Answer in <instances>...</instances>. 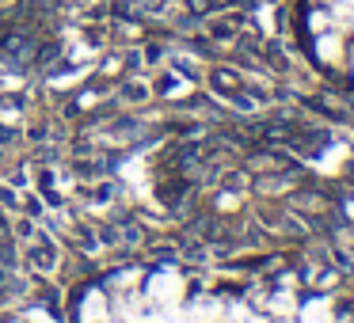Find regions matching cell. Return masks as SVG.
<instances>
[{
    "label": "cell",
    "instance_id": "6da1fadb",
    "mask_svg": "<svg viewBox=\"0 0 354 323\" xmlns=\"http://www.w3.org/2000/svg\"><path fill=\"white\" fill-rule=\"evenodd\" d=\"M179 293H183V277L171 274V270H160V274L149 277L145 297L153 300V304H179Z\"/></svg>",
    "mask_w": 354,
    "mask_h": 323
},
{
    "label": "cell",
    "instance_id": "7a4b0ae2",
    "mask_svg": "<svg viewBox=\"0 0 354 323\" xmlns=\"http://www.w3.org/2000/svg\"><path fill=\"white\" fill-rule=\"evenodd\" d=\"M316 57H320L324 65H339L343 61V39H339L335 31H320L316 35Z\"/></svg>",
    "mask_w": 354,
    "mask_h": 323
},
{
    "label": "cell",
    "instance_id": "3957f363",
    "mask_svg": "<svg viewBox=\"0 0 354 323\" xmlns=\"http://www.w3.org/2000/svg\"><path fill=\"white\" fill-rule=\"evenodd\" d=\"M80 320H84V323H107V320H111L107 297H103L100 289H92V293L84 297V304H80Z\"/></svg>",
    "mask_w": 354,
    "mask_h": 323
},
{
    "label": "cell",
    "instance_id": "277c9868",
    "mask_svg": "<svg viewBox=\"0 0 354 323\" xmlns=\"http://www.w3.org/2000/svg\"><path fill=\"white\" fill-rule=\"evenodd\" d=\"M221 312H225L221 300H194V304L187 308L191 323H221Z\"/></svg>",
    "mask_w": 354,
    "mask_h": 323
},
{
    "label": "cell",
    "instance_id": "5b68a950",
    "mask_svg": "<svg viewBox=\"0 0 354 323\" xmlns=\"http://www.w3.org/2000/svg\"><path fill=\"white\" fill-rule=\"evenodd\" d=\"M301 323H331V304L328 300H308V304L297 308Z\"/></svg>",
    "mask_w": 354,
    "mask_h": 323
},
{
    "label": "cell",
    "instance_id": "8992f818",
    "mask_svg": "<svg viewBox=\"0 0 354 323\" xmlns=\"http://www.w3.org/2000/svg\"><path fill=\"white\" fill-rule=\"evenodd\" d=\"M270 312L282 315V320L297 312V300H293V293H274V297H270Z\"/></svg>",
    "mask_w": 354,
    "mask_h": 323
},
{
    "label": "cell",
    "instance_id": "52a82bcc",
    "mask_svg": "<svg viewBox=\"0 0 354 323\" xmlns=\"http://www.w3.org/2000/svg\"><path fill=\"white\" fill-rule=\"evenodd\" d=\"M236 206H240L236 194H225V198H221V209H236Z\"/></svg>",
    "mask_w": 354,
    "mask_h": 323
}]
</instances>
